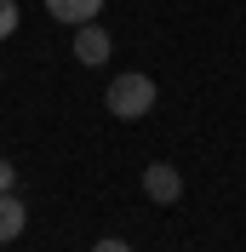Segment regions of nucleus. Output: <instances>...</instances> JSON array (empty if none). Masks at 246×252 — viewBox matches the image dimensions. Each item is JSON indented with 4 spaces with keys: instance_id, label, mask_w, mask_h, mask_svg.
I'll return each mask as SVG.
<instances>
[{
    "instance_id": "f257e3e1",
    "label": "nucleus",
    "mask_w": 246,
    "mask_h": 252,
    "mask_svg": "<svg viewBox=\"0 0 246 252\" xmlns=\"http://www.w3.org/2000/svg\"><path fill=\"white\" fill-rule=\"evenodd\" d=\"M154 97H160V92H154V80L138 75V69H126V75L109 80V97H103V103H109L115 121H143V115L154 109Z\"/></svg>"
},
{
    "instance_id": "f03ea898",
    "label": "nucleus",
    "mask_w": 246,
    "mask_h": 252,
    "mask_svg": "<svg viewBox=\"0 0 246 252\" xmlns=\"http://www.w3.org/2000/svg\"><path fill=\"white\" fill-rule=\"evenodd\" d=\"M143 195H149L154 206L184 201V172H178V166H166V160H149V166H143Z\"/></svg>"
},
{
    "instance_id": "7ed1b4c3",
    "label": "nucleus",
    "mask_w": 246,
    "mask_h": 252,
    "mask_svg": "<svg viewBox=\"0 0 246 252\" xmlns=\"http://www.w3.org/2000/svg\"><path fill=\"white\" fill-rule=\"evenodd\" d=\"M109 52H115V46H109V29H103V23H80V29H75V58L86 63V69H103Z\"/></svg>"
},
{
    "instance_id": "20e7f679",
    "label": "nucleus",
    "mask_w": 246,
    "mask_h": 252,
    "mask_svg": "<svg viewBox=\"0 0 246 252\" xmlns=\"http://www.w3.org/2000/svg\"><path fill=\"white\" fill-rule=\"evenodd\" d=\"M46 12L58 17V23H69V29H80V23H97L103 0H46Z\"/></svg>"
},
{
    "instance_id": "39448f33",
    "label": "nucleus",
    "mask_w": 246,
    "mask_h": 252,
    "mask_svg": "<svg viewBox=\"0 0 246 252\" xmlns=\"http://www.w3.org/2000/svg\"><path fill=\"white\" fill-rule=\"evenodd\" d=\"M23 229H29V206L17 201V189H12V195H0V247L17 241Z\"/></svg>"
},
{
    "instance_id": "423d86ee",
    "label": "nucleus",
    "mask_w": 246,
    "mask_h": 252,
    "mask_svg": "<svg viewBox=\"0 0 246 252\" xmlns=\"http://www.w3.org/2000/svg\"><path fill=\"white\" fill-rule=\"evenodd\" d=\"M17 34V0H0V40Z\"/></svg>"
},
{
    "instance_id": "0eeeda50",
    "label": "nucleus",
    "mask_w": 246,
    "mask_h": 252,
    "mask_svg": "<svg viewBox=\"0 0 246 252\" xmlns=\"http://www.w3.org/2000/svg\"><path fill=\"white\" fill-rule=\"evenodd\" d=\"M12 189H17V166H12V160H0V195H12Z\"/></svg>"
},
{
    "instance_id": "6e6552de",
    "label": "nucleus",
    "mask_w": 246,
    "mask_h": 252,
    "mask_svg": "<svg viewBox=\"0 0 246 252\" xmlns=\"http://www.w3.org/2000/svg\"><path fill=\"white\" fill-rule=\"evenodd\" d=\"M92 252H132L121 235H103V241H92Z\"/></svg>"
}]
</instances>
